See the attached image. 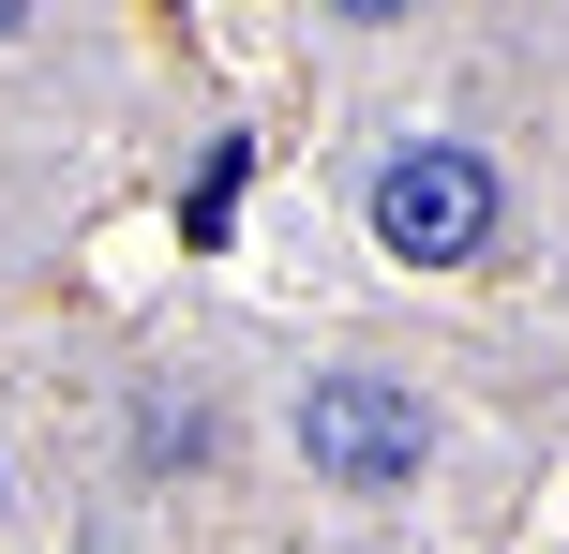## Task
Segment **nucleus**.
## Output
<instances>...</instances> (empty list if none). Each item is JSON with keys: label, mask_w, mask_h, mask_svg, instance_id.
<instances>
[{"label": "nucleus", "mask_w": 569, "mask_h": 554, "mask_svg": "<svg viewBox=\"0 0 569 554\" xmlns=\"http://www.w3.org/2000/svg\"><path fill=\"white\" fill-rule=\"evenodd\" d=\"M420 450H435V420H420V390H405V375H315V390H300V465L345 480V495L420 480Z\"/></svg>", "instance_id": "obj_1"}, {"label": "nucleus", "mask_w": 569, "mask_h": 554, "mask_svg": "<svg viewBox=\"0 0 569 554\" xmlns=\"http://www.w3.org/2000/svg\"><path fill=\"white\" fill-rule=\"evenodd\" d=\"M375 240L420 255V270H465V255L495 240V165H480V150H450V135L390 150V165H375Z\"/></svg>", "instance_id": "obj_2"}, {"label": "nucleus", "mask_w": 569, "mask_h": 554, "mask_svg": "<svg viewBox=\"0 0 569 554\" xmlns=\"http://www.w3.org/2000/svg\"><path fill=\"white\" fill-rule=\"evenodd\" d=\"M136 435L166 450V465H196V450H210V405H180V390H150V420H136Z\"/></svg>", "instance_id": "obj_3"}, {"label": "nucleus", "mask_w": 569, "mask_h": 554, "mask_svg": "<svg viewBox=\"0 0 569 554\" xmlns=\"http://www.w3.org/2000/svg\"><path fill=\"white\" fill-rule=\"evenodd\" d=\"M330 16H360V30H375V16H420V0H330Z\"/></svg>", "instance_id": "obj_4"}, {"label": "nucleus", "mask_w": 569, "mask_h": 554, "mask_svg": "<svg viewBox=\"0 0 569 554\" xmlns=\"http://www.w3.org/2000/svg\"><path fill=\"white\" fill-rule=\"evenodd\" d=\"M16 30H30V0H0V46H16Z\"/></svg>", "instance_id": "obj_5"}]
</instances>
